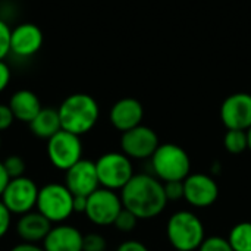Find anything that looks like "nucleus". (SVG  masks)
I'll list each match as a JSON object with an SVG mask.
<instances>
[{"label":"nucleus","instance_id":"nucleus-1","mask_svg":"<svg viewBox=\"0 0 251 251\" xmlns=\"http://www.w3.org/2000/svg\"><path fill=\"white\" fill-rule=\"evenodd\" d=\"M124 209L138 221H150L163 213L168 206L163 182L150 174H135L121 190Z\"/></svg>","mask_w":251,"mask_h":251},{"label":"nucleus","instance_id":"nucleus-2","mask_svg":"<svg viewBox=\"0 0 251 251\" xmlns=\"http://www.w3.org/2000/svg\"><path fill=\"white\" fill-rule=\"evenodd\" d=\"M60 125L63 131L78 137L88 134L99 122L100 107L96 99L85 93H74L68 96L57 107Z\"/></svg>","mask_w":251,"mask_h":251},{"label":"nucleus","instance_id":"nucleus-3","mask_svg":"<svg viewBox=\"0 0 251 251\" xmlns=\"http://www.w3.org/2000/svg\"><path fill=\"white\" fill-rule=\"evenodd\" d=\"M166 237L179 251H197L206 238L204 224L191 210H178L166 224Z\"/></svg>","mask_w":251,"mask_h":251},{"label":"nucleus","instance_id":"nucleus-4","mask_svg":"<svg viewBox=\"0 0 251 251\" xmlns=\"http://www.w3.org/2000/svg\"><path fill=\"white\" fill-rule=\"evenodd\" d=\"M154 176L162 182L184 181L191 174V159L178 144L165 143L150 157Z\"/></svg>","mask_w":251,"mask_h":251},{"label":"nucleus","instance_id":"nucleus-5","mask_svg":"<svg viewBox=\"0 0 251 251\" xmlns=\"http://www.w3.org/2000/svg\"><path fill=\"white\" fill-rule=\"evenodd\" d=\"M35 210L53 225L65 224L74 212V194L65 184L49 182L40 187Z\"/></svg>","mask_w":251,"mask_h":251},{"label":"nucleus","instance_id":"nucleus-6","mask_svg":"<svg viewBox=\"0 0 251 251\" xmlns=\"http://www.w3.org/2000/svg\"><path fill=\"white\" fill-rule=\"evenodd\" d=\"M94 163L101 188L121 191L135 175L132 160L122 151H107Z\"/></svg>","mask_w":251,"mask_h":251},{"label":"nucleus","instance_id":"nucleus-7","mask_svg":"<svg viewBox=\"0 0 251 251\" xmlns=\"http://www.w3.org/2000/svg\"><path fill=\"white\" fill-rule=\"evenodd\" d=\"M46 153L53 168L66 172L69 168L84 159L82 140L72 132L60 129L50 140H47Z\"/></svg>","mask_w":251,"mask_h":251},{"label":"nucleus","instance_id":"nucleus-8","mask_svg":"<svg viewBox=\"0 0 251 251\" xmlns=\"http://www.w3.org/2000/svg\"><path fill=\"white\" fill-rule=\"evenodd\" d=\"M40 187L28 176H19L9 181L0 200L13 216H22L35 210Z\"/></svg>","mask_w":251,"mask_h":251},{"label":"nucleus","instance_id":"nucleus-9","mask_svg":"<svg viewBox=\"0 0 251 251\" xmlns=\"http://www.w3.org/2000/svg\"><path fill=\"white\" fill-rule=\"evenodd\" d=\"M122 200L116 191L99 188L87 197L85 218L97 226H110L122 212Z\"/></svg>","mask_w":251,"mask_h":251},{"label":"nucleus","instance_id":"nucleus-10","mask_svg":"<svg viewBox=\"0 0 251 251\" xmlns=\"http://www.w3.org/2000/svg\"><path fill=\"white\" fill-rule=\"evenodd\" d=\"M160 146L154 129L146 125H138L121 135V151L131 160L150 159Z\"/></svg>","mask_w":251,"mask_h":251},{"label":"nucleus","instance_id":"nucleus-11","mask_svg":"<svg viewBox=\"0 0 251 251\" xmlns=\"http://www.w3.org/2000/svg\"><path fill=\"white\" fill-rule=\"evenodd\" d=\"M219 197L218 182L207 174H190L184 179V200L194 209H206Z\"/></svg>","mask_w":251,"mask_h":251},{"label":"nucleus","instance_id":"nucleus-12","mask_svg":"<svg viewBox=\"0 0 251 251\" xmlns=\"http://www.w3.org/2000/svg\"><path fill=\"white\" fill-rule=\"evenodd\" d=\"M221 121L226 129L247 131L251 126V94L235 93L221 106Z\"/></svg>","mask_w":251,"mask_h":251},{"label":"nucleus","instance_id":"nucleus-13","mask_svg":"<svg viewBox=\"0 0 251 251\" xmlns=\"http://www.w3.org/2000/svg\"><path fill=\"white\" fill-rule=\"evenodd\" d=\"M44 35L34 22H21L12 28L10 34V54L19 59L35 56L43 47Z\"/></svg>","mask_w":251,"mask_h":251},{"label":"nucleus","instance_id":"nucleus-14","mask_svg":"<svg viewBox=\"0 0 251 251\" xmlns=\"http://www.w3.org/2000/svg\"><path fill=\"white\" fill-rule=\"evenodd\" d=\"M63 184L74 196L88 197L100 188L96 163L88 159H81L65 172Z\"/></svg>","mask_w":251,"mask_h":251},{"label":"nucleus","instance_id":"nucleus-15","mask_svg":"<svg viewBox=\"0 0 251 251\" xmlns=\"http://www.w3.org/2000/svg\"><path fill=\"white\" fill-rule=\"evenodd\" d=\"M143 118H144L143 104L132 97H124L118 100L109 112V121L112 126L121 132H126L141 125Z\"/></svg>","mask_w":251,"mask_h":251},{"label":"nucleus","instance_id":"nucleus-16","mask_svg":"<svg viewBox=\"0 0 251 251\" xmlns=\"http://www.w3.org/2000/svg\"><path fill=\"white\" fill-rule=\"evenodd\" d=\"M84 234L74 225H53L47 237L41 243L46 251H82Z\"/></svg>","mask_w":251,"mask_h":251},{"label":"nucleus","instance_id":"nucleus-17","mask_svg":"<svg viewBox=\"0 0 251 251\" xmlns=\"http://www.w3.org/2000/svg\"><path fill=\"white\" fill-rule=\"evenodd\" d=\"M53 224L49 222L40 212L32 210L18 218L15 225V232L21 243L41 244L51 229Z\"/></svg>","mask_w":251,"mask_h":251},{"label":"nucleus","instance_id":"nucleus-18","mask_svg":"<svg viewBox=\"0 0 251 251\" xmlns=\"http://www.w3.org/2000/svg\"><path fill=\"white\" fill-rule=\"evenodd\" d=\"M7 104H9L15 119L19 122H24V124H29L38 115V112L43 109L38 96L34 91L26 90V88L15 91L10 96Z\"/></svg>","mask_w":251,"mask_h":251},{"label":"nucleus","instance_id":"nucleus-19","mask_svg":"<svg viewBox=\"0 0 251 251\" xmlns=\"http://www.w3.org/2000/svg\"><path fill=\"white\" fill-rule=\"evenodd\" d=\"M29 131L40 140H50L54 134L62 129L59 112L54 107H43L38 115L28 124Z\"/></svg>","mask_w":251,"mask_h":251},{"label":"nucleus","instance_id":"nucleus-20","mask_svg":"<svg viewBox=\"0 0 251 251\" xmlns=\"http://www.w3.org/2000/svg\"><path fill=\"white\" fill-rule=\"evenodd\" d=\"M226 240L234 251H251V222L234 225Z\"/></svg>","mask_w":251,"mask_h":251},{"label":"nucleus","instance_id":"nucleus-21","mask_svg":"<svg viewBox=\"0 0 251 251\" xmlns=\"http://www.w3.org/2000/svg\"><path fill=\"white\" fill-rule=\"evenodd\" d=\"M224 147L231 154H241L246 150H249L247 131L226 129V134L224 137Z\"/></svg>","mask_w":251,"mask_h":251},{"label":"nucleus","instance_id":"nucleus-22","mask_svg":"<svg viewBox=\"0 0 251 251\" xmlns=\"http://www.w3.org/2000/svg\"><path fill=\"white\" fill-rule=\"evenodd\" d=\"M3 166L9 175L10 179L13 178H19V176H24L25 175V171H26V163L24 160L22 156L19 154H10L7 156L4 160H3Z\"/></svg>","mask_w":251,"mask_h":251},{"label":"nucleus","instance_id":"nucleus-23","mask_svg":"<svg viewBox=\"0 0 251 251\" xmlns=\"http://www.w3.org/2000/svg\"><path fill=\"white\" fill-rule=\"evenodd\" d=\"M137 224H138V219L126 209H122V212L118 215L113 226L119 231V232H124V234H129L132 232L135 228H137Z\"/></svg>","mask_w":251,"mask_h":251},{"label":"nucleus","instance_id":"nucleus-24","mask_svg":"<svg viewBox=\"0 0 251 251\" xmlns=\"http://www.w3.org/2000/svg\"><path fill=\"white\" fill-rule=\"evenodd\" d=\"M107 243L101 234L90 232L84 235L82 240V251H106Z\"/></svg>","mask_w":251,"mask_h":251},{"label":"nucleus","instance_id":"nucleus-25","mask_svg":"<svg viewBox=\"0 0 251 251\" xmlns=\"http://www.w3.org/2000/svg\"><path fill=\"white\" fill-rule=\"evenodd\" d=\"M197 251H234L232 247L229 246L228 240L219 235H213V237H207L204 238V241L201 243V246L199 247Z\"/></svg>","mask_w":251,"mask_h":251},{"label":"nucleus","instance_id":"nucleus-26","mask_svg":"<svg viewBox=\"0 0 251 251\" xmlns=\"http://www.w3.org/2000/svg\"><path fill=\"white\" fill-rule=\"evenodd\" d=\"M10 34L12 28L3 18H0V60H6L10 54Z\"/></svg>","mask_w":251,"mask_h":251},{"label":"nucleus","instance_id":"nucleus-27","mask_svg":"<svg viewBox=\"0 0 251 251\" xmlns=\"http://www.w3.org/2000/svg\"><path fill=\"white\" fill-rule=\"evenodd\" d=\"M165 194L168 201H178L184 199V181H169L163 182Z\"/></svg>","mask_w":251,"mask_h":251},{"label":"nucleus","instance_id":"nucleus-28","mask_svg":"<svg viewBox=\"0 0 251 251\" xmlns=\"http://www.w3.org/2000/svg\"><path fill=\"white\" fill-rule=\"evenodd\" d=\"M12 216L13 215L7 210V207L0 200V240L4 238L6 234L9 232L12 226Z\"/></svg>","mask_w":251,"mask_h":251},{"label":"nucleus","instance_id":"nucleus-29","mask_svg":"<svg viewBox=\"0 0 251 251\" xmlns=\"http://www.w3.org/2000/svg\"><path fill=\"white\" fill-rule=\"evenodd\" d=\"M15 116L9 107V104H4V103H0V132L9 129L13 122H15Z\"/></svg>","mask_w":251,"mask_h":251},{"label":"nucleus","instance_id":"nucleus-30","mask_svg":"<svg viewBox=\"0 0 251 251\" xmlns=\"http://www.w3.org/2000/svg\"><path fill=\"white\" fill-rule=\"evenodd\" d=\"M10 78H12V71L9 65L6 63V60H0V94L9 87Z\"/></svg>","mask_w":251,"mask_h":251},{"label":"nucleus","instance_id":"nucleus-31","mask_svg":"<svg viewBox=\"0 0 251 251\" xmlns=\"http://www.w3.org/2000/svg\"><path fill=\"white\" fill-rule=\"evenodd\" d=\"M116 251H150L149 247L146 244H143L138 240H128L124 241L122 244H119V247L116 249Z\"/></svg>","mask_w":251,"mask_h":251},{"label":"nucleus","instance_id":"nucleus-32","mask_svg":"<svg viewBox=\"0 0 251 251\" xmlns=\"http://www.w3.org/2000/svg\"><path fill=\"white\" fill-rule=\"evenodd\" d=\"M9 251H46L43 249V246L40 244H28V243H19L16 246H13Z\"/></svg>","mask_w":251,"mask_h":251},{"label":"nucleus","instance_id":"nucleus-33","mask_svg":"<svg viewBox=\"0 0 251 251\" xmlns=\"http://www.w3.org/2000/svg\"><path fill=\"white\" fill-rule=\"evenodd\" d=\"M87 209V197L74 196V212L75 213H85Z\"/></svg>","mask_w":251,"mask_h":251},{"label":"nucleus","instance_id":"nucleus-34","mask_svg":"<svg viewBox=\"0 0 251 251\" xmlns=\"http://www.w3.org/2000/svg\"><path fill=\"white\" fill-rule=\"evenodd\" d=\"M9 181H10V178H9V175H7V172H6V169L3 166V162H0V197H1V194L4 191V188L7 187Z\"/></svg>","mask_w":251,"mask_h":251},{"label":"nucleus","instance_id":"nucleus-35","mask_svg":"<svg viewBox=\"0 0 251 251\" xmlns=\"http://www.w3.org/2000/svg\"><path fill=\"white\" fill-rule=\"evenodd\" d=\"M247 138H249V150H251V126L247 129Z\"/></svg>","mask_w":251,"mask_h":251},{"label":"nucleus","instance_id":"nucleus-36","mask_svg":"<svg viewBox=\"0 0 251 251\" xmlns=\"http://www.w3.org/2000/svg\"><path fill=\"white\" fill-rule=\"evenodd\" d=\"M0 149H1V135H0Z\"/></svg>","mask_w":251,"mask_h":251},{"label":"nucleus","instance_id":"nucleus-37","mask_svg":"<svg viewBox=\"0 0 251 251\" xmlns=\"http://www.w3.org/2000/svg\"><path fill=\"white\" fill-rule=\"evenodd\" d=\"M175 251H179V250H175Z\"/></svg>","mask_w":251,"mask_h":251}]
</instances>
